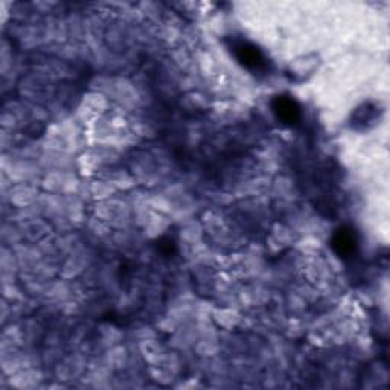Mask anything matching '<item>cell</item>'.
<instances>
[{"label":"cell","mask_w":390,"mask_h":390,"mask_svg":"<svg viewBox=\"0 0 390 390\" xmlns=\"http://www.w3.org/2000/svg\"><path fill=\"white\" fill-rule=\"evenodd\" d=\"M232 52H234L241 65L247 67L249 70L262 72L269 66L267 58L262 54V50L247 40L234 41V43H232Z\"/></svg>","instance_id":"obj_1"},{"label":"cell","mask_w":390,"mask_h":390,"mask_svg":"<svg viewBox=\"0 0 390 390\" xmlns=\"http://www.w3.org/2000/svg\"><path fill=\"white\" fill-rule=\"evenodd\" d=\"M358 247V239L355 232L351 227H342L335 232L332 238V249L334 251L343 259L352 258Z\"/></svg>","instance_id":"obj_2"},{"label":"cell","mask_w":390,"mask_h":390,"mask_svg":"<svg viewBox=\"0 0 390 390\" xmlns=\"http://www.w3.org/2000/svg\"><path fill=\"white\" fill-rule=\"evenodd\" d=\"M273 112L282 124L294 125L300 119V105L290 97H278L273 101Z\"/></svg>","instance_id":"obj_3"},{"label":"cell","mask_w":390,"mask_h":390,"mask_svg":"<svg viewBox=\"0 0 390 390\" xmlns=\"http://www.w3.org/2000/svg\"><path fill=\"white\" fill-rule=\"evenodd\" d=\"M377 116V109H371L369 105H364V110H358L357 112V116H355V121L360 122V124H369L371 121L375 119Z\"/></svg>","instance_id":"obj_4"}]
</instances>
